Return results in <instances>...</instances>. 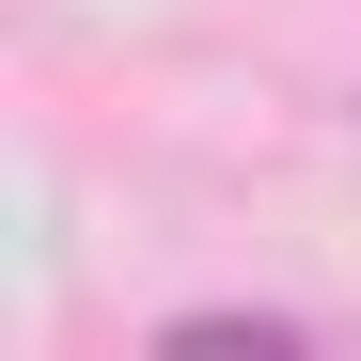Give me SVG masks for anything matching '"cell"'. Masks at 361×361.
<instances>
[{
  "instance_id": "cell-1",
  "label": "cell",
  "mask_w": 361,
  "mask_h": 361,
  "mask_svg": "<svg viewBox=\"0 0 361 361\" xmlns=\"http://www.w3.org/2000/svg\"><path fill=\"white\" fill-rule=\"evenodd\" d=\"M157 345H173V361H204V345H252V361H298V345H314V314H235V298H220V314H173Z\"/></svg>"
}]
</instances>
